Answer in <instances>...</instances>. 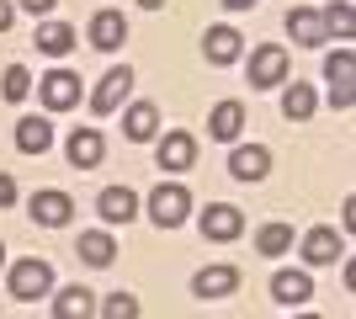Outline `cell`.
<instances>
[{
	"mask_svg": "<svg viewBox=\"0 0 356 319\" xmlns=\"http://www.w3.org/2000/svg\"><path fill=\"white\" fill-rule=\"evenodd\" d=\"M325 80H330V101H335V112H351V101H356V54L351 48H335L325 59Z\"/></svg>",
	"mask_w": 356,
	"mask_h": 319,
	"instance_id": "obj_1",
	"label": "cell"
},
{
	"mask_svg": "<svg viewBox=\"0 0 356 319\" xmlns=\"http://www.w3.org/2000/svg\"><path fill=\"white\" fill-rule=\"evenodd\" d=\"M48 288H54V266H48V261L27 256V261H16V266H11V298H16V304L43 298Z\"/></svg>",
	"mask_w": 356,
	"mask_h": 319,
	"instance_id": "obj_2",
	"label": "cell"
},
{
	"mask_svg": "<svg viewBox=\"0 0 356 319\" xmlns=\"http://www.w3.org/2000/svg\"><path fill=\"white\" fill-rule=\"evenodd\" d=\"M192 213V197H186V186H176V181H160L154 192H149V218L160 229H176L181 218Z\"/></svg>",
	"mask_w": 356,
	"mask_h": 319,
	"instance_id": "obj_3",
	"label": "cell"
},
{
	"mask_svg": "<svg viewBox=\"0 0 356 319\" xmlns=\"http://www.w3.org/2000/svg\"><path fill=\"white\" fill-rule=\"evenodd\" d=\"M128 91H134V69H128V64H122V69H106V80L96 85V96H90V112H96V117L118 112Z\"/></svg>",
	"mask_w": 356,
	"mask_h": 319,
	"instance_id": "obj_4",
	"label": "cell"
},
{
	"mask_svg": "<svg viewBox=\"0 0 356 319\" xmlns=\"http://www.w3.org/2000/svg\"><path fill=\"white\" fill-rule=\"evenodd\" d=\"M341 256H346V240L335 229H309V234H303V261H309V266H335Z\"/></svg>",
	"mask_w": 356,
	"mask_h": 319,
	"instance_id": "obj_5",
	"label": "cell"
},
{
	"mask_svg": "<svg viewBox=\"0 0 356 319\" xmlns=\"http://www.w3.org/2000/svg\"><path fill=\"white\" fill-rule=\"evenodd\" d=\"M282 75H287V48L266 43L250 54V85H282Z\"/></svg>",
	"mask_w": 356,
	"mask_h": 319,
	"instance_id": "obj_6",
	"label": "cell"
},
{
	"mask_svg": "<svg viewBox=\"0 0 356 319\" xmlns=\"http://www.w3.org/2000/svg\"><path fill=\"white\" fill-rule=\"evenodd\" d=\"M38 96H43L54 112H64V106L80 101V75H70V69H54V75L38 80Z\"/></svg>",
	"mask_w": 356,
	"mask_h": 319,
	"instance_id": "obj_7",
	"label": "cell"
},
{
	"mask_svg": "<svg viewBox=\"0 0 356 319\" xmlns=\"http://www.w3.org/2000/svg\"><path fill=\"white\" fill-rule=\"evenodd\" d=\"M64 154H70V165H74V170H90V165H102L106 144H102V133H96V128H74L70 144H64Z\"/></svg>",
	"mask_w": 356,
	"mask_h": 319,
	"instance_id": "obj_8",
	"label": "cell"
},
{
	"mask_svg": "<svg viewBox=\"0 0 356 319\" xmlns=\"http://www.w3.org/2000/svg\"><path fill=\"white\" fill-rule=\"evenodd\" d=\"M122 38H128V22H122V11H96V16H90V48L112 54V48H122Z\"/></svg>",
	"mask_w": 356,
	"mask_h": 319,
	"instance_id": "obj_9",
	"label": "cell"
},
{
	"mask_svg": "<svg viewBox=\"0 0 356 319\" xmlns=\"http://www.w3.org/2000/svg\"><path fill=\"white\" fill-rule=\"evenodd\" d=\"M239 229H245V213L229 208V202H213V208L202 213V234H208V240H239Z\"/></svg>",
	"mask_w": 356,
	"mask_h": 319,
	"instance_id": "obj_10",
	"label": "cell"
},
{
	"mask_svg": "<svg viewBox=\"0 0 356 319\" xmlns=\"http://www.w3.org/2000/svg\"><path fill=\"white\" fill-rule=\"evenodd\" d=\"M234 288H239V272H234V266H202V272L192 277V293H197V298H229Z\"/></svg>",
	"mask_w": 356,
	"mask_h": 319,
	"instance_id": "obj_11",
	"label": "cell"
},
{
	"mask_svg": "<svg viewBox=\"0 0 356 319\" xmlns=\"http://www.w3.org/2000/svg\"><path fill=\"white\" fill-rule=\"evenodd\" d=\"M271 298H277V304H287V309L309 304V298H314L309 272H277V277H271Z\"/></svg>",
	"mask_w": 356,
	"mask_h": 319,
	"instance_id": "obj_12",
	"label": "cell"
},
{
	"mask_svg": "<svg viewBox=\"0 0 356 319\" xmlns=\"http://www.w3.org/2000/svg\"><path fill=\"white\" fill-rule=\"evenodd\" d=\"M96 213H102L106 224H128V218L138 213V197L128 192V186H106L102 197H96Z\"/></svg>",
	"mask_w": 356,
	"mask_h": 319,
	"instance_id": "obj_13",
	"label": "cell"
},
{
	"mask_svg": "<svg viewBox=\"0 0 356 319\" xmlns=\"http://www.w3.org/2000/svg\"><path fill=\"white\" fill-rule=\"evenodd\" d=\"M70 213H74V202L64 197V192H38V197H32V218H38L43 229L70 224Z\"/></svg>",
	"mask_w": 356,
	"mask_h": 319,
	"instance_id": "obj_14",
	"label": "cell"
},
{
	"mask_svg": "<svg viewBox=\"0 0 356 319\" xmlns=\"http://www.w3.org/2000/svg\"><path fill=\"white\" fill-rule=\"evenodd\" d=\"M239 38L234 27H208V38H202V54H208V64H234L239 59Z\"/></svg>",
	"mask_w": 356,
	"mask_h": 319,
	"instance_id": "obj_15",
	"label": "cell"
},
{
	"mask_svg": "<svg viewBox=\"0 0 356 319\" xmlns=\"http://www.w3.org/2000/svg\"><path fill=\"white\" fill-rule=\"evenodd\" d=\"M192 160H197L192 133H165V144H160V170H192Z\"/></svg>",
	"mask_w": 356,
	"mask_h": 319,
	"instance_id": "obj_16",
	"label": "cell"
},
{
	"mask_svg": "<svg viewBox=\"0 0 356 319\" xmlns=\"http://www.w3.org/2000/svg\"><path fill=\"white\" fill-rule=\"evenodd\" d=\"M48 144H54V128H48L43 117H22L16 122V149L22 154H48Z\"/></svg>",
	"mask_w": 356,
	"mask_h": 319,
	"instance_id": "obj_17",
	"label": "cell"
},
{
	"mask_svg": "<svg viewBox=\"0 0 356 319\" xmlns=\"http://www.w3.org/2000/svg\"><path fill=\"white\" fill-rule=\"evenodd\" d=\"M229 170H234V181H261V176L271 170V154L261 149V144H250V149H234Z\"/></svg>",
	"mask_w": 356,
	"mask_h": 319,
	"instance_id": "obj_18",
	"label": "cell"
},
{
	"mask_svg": "<svg viewBox=\"0 0 356 319\" xmlns=\"http://www.w3.org/2000/svg\"><path fill=\"white\" fill-rule=\"evenodd\" d=\"M239 128H245V106H239V101H218V106H213V117H208L213 138L229 144V138H239Z\"/></svg>",
	"mask_w": 356,
	"mask_h": 319,
	"instance_id": "obj_19",
	"label": "cell"
},
{
	"mask_svg": "<svg viewBox=\"0 0 356 319\" xmlns=\"http://www.w3.org/2000/svg\"><path fill=\"white\" fill-rule=\"evenodd\" d=\"M32 43L43 48V54H70V48H74V27H64V22H43Z\"/></svg>",
	"mask_w": 356,
	"mask_h": 319,
	"instance_id": "obj_20",
	"label": "cell"
},
{
	"mask_svg": "<svg viewBox=\"0 0 356 319\" xmlns=\"http://www.w3.org/2000/svg\"><path fill=\"white\" fill-rule=\"evenodd\" d=\"M282 117H293V122L314 117V91H309V85H298V80H293V85L282 91Z\"/></svg>",
	"mask_w": 356,
	"mask_h": 319,
	"instance_id": "obj_21",
	"label": "cell"
},
{
	"mask_svg": "<svg viewBox=\"0 0 356 319\" xmlns=\"http://www.w3.org/2000/svg\"><path fill=\"white\" fill-rule=\"evenodd\" d=\"M90 309H96V304H90L86 288H64L59 298H54V319H86Z\"/></svg>",
	"mask_w": 356,
	"mask_h": 319,
	"instance_id": "obj_22",
	"label": "cell"
},
{
	"mask_svg": "<svg viewBox=\"0 0 356 319\" xmlns=\"http://www.w3.org/2000/svg\"><path fill=\"white\" fill-rule=\"evenodd\" d=\"M287 32H293L298 43H325V22L314 11H287Z\"/></svg>",
	"mask_w": 356,
	"mask_h": 319,
	"instance_id": "obj_23",
	"label": "cell"
},
{
	"mask_svg": "<svg viewBox=\"0 0 356 319\" xmlns=\"http://www.w3.org/2000/svg\"><path fill=\"white\" fill-rule=\"evenodd\" d=\"M118 256V245H112V234H80V261H90V266H106V261Z\"/></svg>",
	"mask_w": 356,
	"mask_h": 319,
	"instance_id": "obj_24",
	"label": "cell"
},
{
	"mask_svg": "<svg viewBox=\"0 0 356 319\" xmlns=\"http://www.w3.org/2000/svg\"><path fill=\"white\" fill-rule=\"evenodd\" d=\"M154 122H160V117H154V106L138 101L134 112L122 117V128H128V138H134V144H144V138H154Z\"/></svg>",
	"mask_w": 356,
	"mask_h": 319,
	"instance_id": "obj_25",
	"label": "cell"
},
{
	"mask_svg": "<svg viewBox=\"0 0 356 319\" xmlns=\"http://www.w3.org/2000/svg\"><path fill=\"white\" fill-rule=\"evenodd\" d=\"M255 250H261V256H282V250H293V229H287V224H266L261 234H255Z\"/></svg>",
	"mask_w": 356,
	"mask_h": 319,
	"instance_id": "obj_26",
	"label": "cell"
},
{
	"mask_svg": "<svg viewBox=\"0 0 356 319\" xmlns=\"http://www.w3.org/2000/svg\"><path fill=\"white\" fill-rule=\"evenodd\" d=\"M27 91H32V75L22 69V64H11V69H6V80H0V96H6V101H22Z\"/></svg>",
	"mask_w": 356,
	"mask_h": 319,
	"instance_id": "obj_27",
	"label": "cell"
},
{
	"mask_svg": "<svg viewBox=\"0 0 356 319\" xmlns=\"http://www.w3.org/2000/svg\"><path fill=\"white\" fill-rule=\"evenodd\" d=\"M319 22H325V32H341V38H351V6H346V0H335V6H330L325 16H319Z\"/></svg>",
	"mask_w": 356,
	"mask_h": 319,
	"instance_id": "obj_28",
	"label": "cell"
},
{
	"mask_svg": "<svg viewBox=\"0 0 356 319\" xmlns=\"http://www.w3.org/2000/svg\"><path fill=\"white\" fill-rule=\"evenodd\" d=\"M106 319H134L138 314V298H128V293H118V298H106V309H102Z\"/></svg>",
	"mask_w": 356,
	"mask_h": 319,
	"instance_id": "obj_29",
	"label": "cell"
},
{
	"mask_svg": "<svg viewBox=\"0 0 356 319\" xmlns=\"http://www.w3.org/2000/svg\"><path fill=\"white\" fill-rule=\"evenodd\" d=\"M11 202H16V181L0 170V208H11Z\"/></svg>",
	"mask_w": 356,
	"mask_h": 319,
	"instance_id": "obj_30",
	"label": "cell"
},
{
	"mask_svg": "<svg viewBox=\"0 0 356 319\" xmlns=\"http://www.w3.org/2000/svg\"><path fill=\"white\" fill-rule=\"evenodd\" d=\"M22 6H27L32 16H43V11H54V6H59V0H22Z\"/></svg>",
	"mask_w": 356,
	"mask_h": 319,
	"instance_id": "obj_31",
	"label": "cell"
},
{
	"mask_svg": "<svg viewBox=\"0 0 356 319\" xmlns=\"http://www.w3.org/2000/svg\"><path fill=\"white\" fill-rule=\"evenodd\" d=\"M11 22H16V6H11V0H0V32L11 27Z\"/></svg>",
	"mask_w": 356,
	"mask_h": 319,
	"instance_id": "obj_32",
	"label": "cell"
},
{
	"mask_svg": "<svg viewBox=\"0 0 356 319\" xmlns=\"http://www.w3.org/2000/svg\"><path fill=\"white\" fill-rule=\"evenodd\" d=\"M229 11H255V0H223Z\"/></svg>",
	"mask_w": 356,
	"mask_h": 319,
	"instance_id": "obj_33",
	"label": "cell"
},
{
	"mask_svg": "<svg viewBox=\"0 0 356 319\" xmlns=\"http://www.w3.org/2000/svg\"><path fill=\"white\" fill-rule=\"evenodd\" d=\"M138 6H149V11H160V6H165V0H138Z\"/></svg>",
	"mask_w": 356,
	"mask_h": 319,
	"instance_id": "obj_34",
	"label": "cell"
},
{
	"mask_svg": "<svg viewBox=\"0 0 356 319\" xmlns=\"http://www.w3.org/2000/svg\"><path fill=\"white\" fill-rule=\"evenodd\" d=\"M0 261H6V245H0Z\"/></svg>",
	"mask_w": 356,
	"mask_h": 319,
	"instance_id": "obj_35",
	"label": "cell"
}]
</instances>
